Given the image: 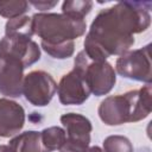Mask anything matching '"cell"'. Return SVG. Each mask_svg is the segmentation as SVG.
Wrapping results in <instances>:
<instances>
[{
    "label": "cell",
    "mask_w": 152,
    "mask_h": 152,
    "mask_svg": "<svg viewBox=\"0 0 152 152\" xmlns=\"http://www.w3.org/2000/svg\"><path fill=\"white\" fill-rule=\"evenodd\" d=\"M151 6V1H120L100 11L86 36L83 51L91 61L124 55L134 44V33L150 26Z\"/></svg>",
    "instance_id": "cell-1"
},
{
    "label": "cell",
    "mask_w": 152,
    "mask_h": 152,
    "mask_svg": "<svg viewBox=\"0 0 152 152\" xmlns=\"http://www.w3.org/2000/svg\"><path fill=\"white\" fill-rule=\"evenodd\" d=\"M100 119L109 126L137 122L151 113V84L121 95L106 97L99 106Z\"/></svg>",
    "instance_id": "cell-2"
},
{
    "label": "cell",
    "mask_w": 152,
    "mask_h": 152,
    "mask_svg": "<svg viewBox=\"0 0 152 152\" xmlns=\"http://www.w3.org/2000/svg\"><path fill=\"white\" fill-rule=\"evenodd\" d=\"M32 31L43 44L56 45L71 42L84 34L87 25L83 19L58 13H36L32 18Z\"/></svg>",
    "instance_id": "cell-3"
},
{
    "label": "cell",
    "mask_w": 152,
    "mask_h": 152,
    "mask_svg": "<svg viewBox=\"0 0 152 152\" xmlns=\"http://www.w3.org/2000/svg\"><path fill=\"white\" fill-rule=\"evenodd\" d=\"M74 69L78 70L95 96L108 94L116 81L113 66L106 61H91L84 51H80L75 57Z\"/></svg>",
    "instance_id": "cell-4"
},
{
    "label": "cell",
    "mask_w": 152,
    "mask_h": 152,
    "mask_svg": "<svg viewBox=\"0 0 152 152\" xmlns=\"http://www.w3.org/2000/svg\"><path fill=\"white\" fill-rule=\"evenodd\" d=\"M115 69L125 78L151 84V45L147 44L144 48L125 52L116 59Z\"/></svg>",
    "instance_id": "cell-5"
},
{
    "label": "cell",
    "mask_w": 152,
    "mask_h": 152,
    "mask_svg": "<svg viewBox=\"0 0 152 152\" xmlns=\"http://www.w3.org/2000/svg\"><path fill=\"white\" fill-rule=\"evenodd\" d=\"M57 84L52 76L43 70H34L24 77L23 94L25 99L37 107L46 106L53 97Z\"/></svg>",
    "instance_id": "cell-6"
},
{
    "label": "cell",
    "mask_w": 152,
    "mask_h": 152,
    "mask_svg": "<svg viewBox=\"0 0 152 152\" xmlns=\"http://www.w3.org/2000/svg\"><path fill=\"white\" fill-rule=\"evenodd\" d=\"M0 57H11L20 61L24 68L34 64L40 58V49L30 37L5 36L0 40Z\"/></svg>",
    "instance_id": "cell-7"
},
{
    "label": "cell",
    "mask_w": 152,
    "mask_h": 152,
    "mask_svg": "<svg viewBox=\"0 0 152 152\" xmlns=\"http://www.w3.org/2000/svg\"><path fill=\"white\" fill-rule=\"evenodd\" d=\"M57 95L59 102L68 104H82L90 95V90L83 78V75L72 69L70 72L65 74L58 86H57Z\"/></svg>",
    "instance_id": "cell-8"
},
{
    "label": "cell",
    "mask_w": 152,
    "mask_h": 152,
    "mask_svg": "<svg viewBox=\"0 0 152 152\" xmlns=\"http://www.w3.org/2000/svg\"><path fill=\"white\" fill-rule=\"evenodd\" d=\"M24 65L11 57H0V94L18 97L23 94Z\"/></svg>",
    "instance_id": "cell-9"
},
{
    "label": "cell",
    "mask_w": 152,
    "mask_h": 152,
    "mask_svg": "<svg viewBox=\"0 0 152 152\" xmlns=\"http://www.w3.org/2000/svg\"><path fill=\"white\" fill-rule=\"evenodd\" d=\"M61 122L65 128L66 145L80 150L88 148L90 142V133L93 129L89 119L81 114L66 113L61 116Z\"/></svg>",
    "instance_id": "cell-10"
},
{
    "label": "cell",
    "mask_w": 152,
    "mask_h": 152,
    "mask_svg": "<svg viewBox=\"0 0 152 152\" xmlns=\"http://www.w3.org/2000/svg\"><path fill=\"white\" fill-rule=\"evenodd\" d=\"M24 108L8 99H0V137L8 138L17 134L24 126Z\"/></svg>",
    "instance_id": "cell-11"
},
{
    "label": "cell",
    "mask_w": 152,
    "mask_h": 152,
    "mask_svg": "<svg viewBox=\"0 0 152 152\" xmlns=\"http://www.w3.org/2000/svg\"><path fill=\"white\" fill-rule=\"evenodd\" d=\"M8 146L13 152H49L42 141L40 132L27 131L13 138Z\"/></svg>",
    "instance_id": "cell-12"
},
{
    "label": "cell",
    "mask_w": 152,
    "mask_h": 152,
    "mask_svg": "<svg viewBox=\"0 0 152 152\" xmlns=\"http://www.w3.org/2000/svg\"><path fill=\"white\" fill-rule=\"evenodd\" d=\"M32 19L27 15H20L13 19H10L5 26V36L13 37V36H24V37H32Z\"/></svg>",
    "instance_id": "cell-13"
},
{
    "label": "cell",
    "mask_w": 152,
    "mask_h": 152,
    "mask_svg": "<svg viewBox=\"0 0 152 152\" xmlns=\"http://www.w3.org/2000/svg\"><path fill=\"white\" fill-rule=\"evenodd\" d=\"M40 135H42V141L49 152L61 150L66 141L65 131L58 126H52L43 129L40 132Z\"/></svg>",
    "instance_id": "cell-14"
},
{
    "label": "cell",
    "mask_w": 152,
    "mask_h": 152,
    "mask_svg": "<svg viewBox=\"0 0 152 152\" xmlns=\"http://www.w3.org/2000/svg\"><path fill=\"white\" fill-rule=\"evenodd\" d=\"M93 2L88 0H75V1H64L62 5V12L63 14H66L72 18L83 19L91 10Z\"/></svg>",
    "instance_id": "cell-15"
},
{
    "label": "cell",
    "mask_w": 152,
    "mask_h": 152,
    "mask_svg": "<svg viewBox=\"0 0 152 152\" xmlns=\"http://www.w3.org/2000/svg\"><path fill=\"white\" fill-rule=\"evenodd\" d=\"M103 152H133V146L126 137L109 135L103 140Z\"/></svg>",
    "instance_id": "cell-16"
},
{
    "label": "cell",
    "mask_w": 152,
    "mask_h": 152,
    "mask_svg": "<svg viewBox=\"0 0 152 152\" xmlns=\"http://www.w3.org/2000/svg\"><path fill=\"white\" fill-rule=\"evenodd\" d=\"M27 10H28V2L24 0L0 1V15L8 19L20 17Z\"/></svg>",
    "instance_id": "cell-17"
},
{
    "label": "cell",
    "mask_w": 152,
    "mask_h": 152,
    "mask_svg": "<svg viewBox=\"0 0 152 152\" xmlns=\"http://www.w3.org/2000/svg\"><path fill=\"white\" fill-rule=\"evenodd\" d=\"M42 44L43 50L50 55L52 58H58V59H64V58H69L72 56L74 50H75V44L74 40L71 42H66V43H62V44H56V45H49V44Z\"/></svg>",
    "instance_id": "cell-18"
},
{
    "label": "cell",
    "mask_w": 152,
    "mask_h": 152,
    "mask_svg": "<svg viewBox=\"0 0 152 152\" xmlns=\"http://www.w3.org/2000/svg\"><path fill=\"white\" fill-rule=\"evenodd\" d=\"M57 2L58 1H52V2H49V1H30L28 4H31L32 6H34L39 11H46V10H50L53 6H56Z\"/></svg>",
    "instance_id": "cell-19"
},
{
    "label": "cell",
    "mask_w": 152,
    "mask_h": 152,
    "mask_svg": "<svg viewBox=\"0 0 152 152\" xmlns=\"http://www.w3.org/2000/svg\"><path fill=\"white\" fill-rule=\"evenodd\" d=\"M0 152H13L8 145H0Z\"/></svg>",
    "instance_id": "cell-20"
},
{
    "label": "cell",
    "mask_w": 152,
    "mask_h": 152,
    "mask_svg": "<svg viewBox=\"0 0 152 152\" xmlns=\"http://www.w3.org/2000/svg\"><path fill=\"white\" fill-rule=\"evenodd\" d=\"M87 152H103V151L97 146H93V147H88Z\"/></svg>",
    "instance_id": "cell-21"
},
{
    "label": "cell",
    "mask_w": 152,
    "mask_h": 152,
    "mask_svg": "<svg viewBox=\"0 0 152 152\" xmlns=\"http://www.w3.org/2000/svg\"><path fill=\"white\" fill-rule=\"evenodd\" d=\"M140 152H150V148H147V147H145V148H142Z\"/></svg>",
    "instance_id": "cell-22"
}]
</instances>
